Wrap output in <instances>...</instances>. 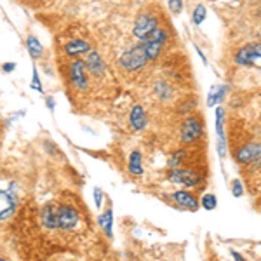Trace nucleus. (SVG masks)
<instances>
[{"label": "nucleus", "mask_w": 261, "mask_h": 261, "mask_svg": "<svg viewBox=\"0 0 261 261\" xmlns=\"http://www.w3.org/2000/svg\"><path fill=\"white\" fill-rule=\"evenodd\" d=\"M27 45H28V53H30L32 60H37V58L42 56V53H44V47H42L40 40L37 39L35 35H30L27 39Z\"/></svg>", "instance_id": "obj_20"}, {"label": "nucleus", "mask_w": 261, "mask_h": 261, "mask_svg": "<svg viewBox=\"0 0 261 261\" xmlns=\"http://www.w3.org/2000/svg\"><path fill=\"white\" fill-rule=\"evenodd\" d=\"M18 207V197L14 193L0 190V221H7L14 216Z\"/></svg>", "instance_id": "obj_10"}, {"label": "nucleus", "mask_w": 261, "mask_h": 261, "mask_svg": "<svg viewBox=\"0 0 261 261\" xmlns=\"http://www.w3.org/2000/svg\"><path fill=\"white\" fill-rule=\"evenodd\" d=\"M129 172L133 176H141L143 172H145V169H143V157H141L140 150L130 151V155H129Z\"/></svg>", "instance_id": "obj_18"}, {"label": "nucleus", "mask_w": 261, "mask_h": 261, "mask_svg": "<svg viewBox=\"0 0 261 261\" xmlns=\"http://www.w3.org/2000/svg\"><path fill=\"white\" fill-rule=\"evenodd\" d=\"M167 40V32L166 30H161V28H157L151 35L143 42V47H145V53H146V58H148V61H153L157 60L159 56H161L162 53V47L164 44H166Z\"/></svg>", "instance_id": "obj_5"}, {"label": "nucleus", "mask_w": 261, "mask_h": 261, "mask_svg": "<svg viewBox=\"0 0 261 261\" xmlns=\"http://www.w3.org/2000/svg\"><path fill=\"white\" fill-rule=\"evenodd\" d=\"M172 200L183 209H188V211H197L200 205V200L197 199L193 193L187 192V190H179V192H174L172 193Z\"/></svg>", "instance_id": "obj_12"}, {"label": "nucleus", "mask_w": 261, "mask_h": 261, "mask_svg": "<svg viewBox=\"0 0 261 261\" xmlns=\"http://www.w3.org/2000/svg\"><path fill=\"white\" fill-rule=\"evenodd\" d=\"M231 195H233L235 199H241V197L244 195V183L241 179L231 181Z\"/></svg>", "instance_id": "obj_24"}, {"label": "nucleus", "mask_w": 261, "mask_h": 261, "mask_svg": "<svg viewBox=\"0 0 261 261\" xmlns=\"http://www.w3.org/2000/svg\"><path fill=\"white\" fill-rule=\"evenodd\" d=\"M200 205L205 209V211H214L218 207V197L214 193H205L200 199Z\"/></svg>", "instance_id": "obj_21"}, {"label": "nucleus", "mask_w": 261, "mask_h": 261, "mask_svg": "<svg viewBox=\"0 0 261 261\" xmlns=\"http://www.w3.org/2000/svg\"><path fill=\"white\" fill-rule=\"evenodd\" d=\"M103 199H105V193L103 190H101L99 187H96L94 188V204H96V207L101 209V204H103Z\"/></svg>", "instance_id": "obj_25"}, {"label": "nucleus", "mask_w": 261, "mask_h": 261, "mask_svg": "<svg viewBox=\"0 0 261 261\" xmlns=\"http://www.w3.org/2000/svg\"><path fill=\"white\" fill-rule=\"evenodd\" d=\"M197 54H199V56H200V60H202V61H204V65H205V63H207V60H205L204 53H202V50H200L199 47H197Z\"/></svg>", "instance_id": "obj_31"}, {"label": "nucleus", "mask_w": 261, "mask_h": 261, "mask_svg": "<svg viewBox=\"0 0 261 261\" xmlns=\"http://www.w3.org/2000/svg\"><path fill=\"white\" fill-rule=\"evenodd\" d=\"M159 28V19L155 18V16L151 14H141L140 18L136 19V24H134V37H136L138 40L145 42L148 37L153 33L155 30Z\"/></svg>", "instance_id": "obj_6"}, {"label": "nucleus", "mask_w": 261, "mask_h": 261, "mask_svg": "<svg viewBox=\"0 0 261 261\" xmlns=\"http://www.w3.org/2000/svg\"><path fill=\"white\" fill-rule=\"evenodd\" d=\"M81 221V214L71 205H56V228L60 230H73Z\"/></svg>", "instance_id": "obj_3"}, {"label": "nucleus", "mask_w": 261, "mask_h": 261, "mask_svg": "<svg viewBox=\"0 0 261 261\" xmlns=\"http://www.w3.org/2000/svg\"><path fill=\"white\" fill-rule=\"evenodd\" d=\"M205 16H207V11H205L204 6H197L195 9H193V14H192V19L195 24H202L205 19Z\"/></svg>", "instance_id": "obj_23"}, {"label": "nucleus", "mask_w": 261, "mask_h": 261, "mask_svg": "<svg viewBox=\"0 0 261 261\" xmlns=\"http://www.w3.org/2000/svg\"><path fill=\"white\" fill-rule=\"evenodd\" d=\"M259 157H261L259 143H247V145L239 148L237 153H235V159H237V162L241 164V166H247V164H252V162L258 164Z\"/></svg>", "instance_id": "obj_8"}, {"label": "nucleus", "mask_w": 261, "mask_h": 261, "mask_svg": "<svg viewBox=\"0 0 261 261\" xmlns=\"http://www.w3.org/2000/svg\"><path fill=\"white\" fill-rule=\"evenodd\" d=\"M226 92H228V86H214L211 87V92L207 96V107H216V105L223 103Z\"/></svg>", "instance_id": "obj_17"}, {"label": "nucleus", "mask_w": 261, "mask_h": 261, "mask_svg": "<svg viewBox=\"0 0 261 261\" xmlns=\"http://www.w3.org/2000/svg\"><path fill=\"white\" fill-rule=\"evenodd\" d=\"M45 103H47V108L50 112H54V108H56V103H54V98H45Z\"/></svg>", "instance_id": "obj_29"}, {"label": "nucleus", "mask_w": 261, "mask_h": 261, "mask_svg": "<svg viewBox=\"0 0 261 261\" xmlns=\"http://www.w3.org/2000/svg\"><path fill=\"white\" fill-rule=\"evenodd\" d=\"M130 125H133L134 130H143L146 127V112L145 108L140 107V105H136V107L130 110Z\"/></svg>", "instance_id": "obj_14"}, {"label": "nucleus", "mask_w": 261, "mask_h": 261, "mask_svg": "<svg viewBox=\"0 0 261 261\" xmlns=\"http://www.w3.org/2000/svg\"><path fill=\"white\" fill-rule=\"evenodd\" d=\"M32 89L42 92V84H40V79H39V73H37V68H33V77H32Z\"/></svg>", "instance_id": "obj_27"}, {"label": "nucleus", "mask_w": 261, "mask_h": 261, "mask_svg": "<svg viewBox=\"0 0 261 261\" xmlns=\"http://www.w3.org/2000/svg\"><path fill=\"white\" fill-rule=\"evenodd\" d=\"M84 65H86V70L91 75H94V77H101L105 73V61L99 56V53H96V50H91L87 60L84 61Z\"/></svg>", "instance_id": "obj_13"}, {"label": "nucleus", "mask_w": 261, "mask_h": 261, "mask_svg": "<svg viewBox=\"0 0 261 261\" xmlns=\"http://www.w3.org/2000/svg\"><path fill=\"white\" fill-rule=\"evenodd\" d=\"M2 68H4V71H7V73H11V71L16 68V65H14V63H6V65H4Z\"/></svg>", "instance_id": "obj_30"}, {"label": "nucleus", "mask_w": 261, "mask_h": 261, "mask_svg": "<svg viewBox=\"0 0 261 261\" xmlns=\"http://www.w3.org/2000/svg\"><path fill=\"white\" fill-rule=\"evenodd\" d=\"M0 261H7V259H2V258H0Z\"/></svg>", "instance_id": "obj_32"}, {"label": "nucleus", "mask_w": 261, "mask_h": 261, "mask_svg": "<svg viewBox=\"0 0 261 261\" xmlns=\"http://www.w3.org/2000/svg\"><path fill=\"white\" fill-rule=\"evenodd\" d=\"M202 120L197 115H190L181 124V143L183 145H193L202 138Z\"/></svg>", "instance_id": "obj_2"}, {"label": "nucleus", "mask_w": 261, "mask_h": 261, "mask_svg": "<svg viewBox=\"0 0 261 261\" xmlns=\"http://www.w3.org/2000/svg\"><path fill=\"white\" fill-rule=\"evenodd\" d=\"M99 226L103 228V231L107 233V237L108 239H112L113 237V211H112V207H108L107 211H105L103 214L99 216Z\"/></svg>", "instance_id": "obj_19"}, {"label": "nucleus", "mask_w": 261, "mask_h": 261, "mask_svg": "<svg viewBox=\"0 0 261 261\" xmlns=\"http://www.w3.org/2000/svg\"><path fill=\"white\" fill-rule=\"evenodd\" d=\"M91 50V45L87 44L86 40H71L68 44L65 45V53L68 54V56H81V54H86Z\"/></svg>", "instance_id": "obj_16"}, {"label": "nucleus", "mask_w": 261, "mask_h": 261, "mask_svg": "<svg viewBox=\"0 0 261 261\" xmlns=\"http://www.w3.org/2000/svg\"><path fill=\"white\" fill-rule=\"evenodd\" d=\"M40 220L44 228L47 230H56V205L47 204L40 213Z\"/></svg>", "instance_id": "obj_15"}, {"label": "nucleus", "mask_w": 261, "mask_h": 261, "mask_svg": "<svg viewBox=\"0 0 261 261\" xmlns=\"http://www.w3.org/2000/svg\"><path fill=\"white\" fill-rule=\"evenodd\" d=\"M225 108L218 107L216 108V134H218V155L221 159H226L228 153V146H226V138H225Z\"/></svg>", "instance_id": "obj_9"}, {"label": "nucleus", "mask_w": 261, "mask_h": 261, "mask_svg": "<svg viewBox=\"0 0 261 261\" xmlns=\"http://www.w3.org/2000/svg\"><path fill=\"white\" fill-rule=\"evenodd\" d=\"M167 179L171 183L176 185H183L185 188H193V187H199L202 183V176L197 171L193 169H171V172L167 174Z\"/></svg>", "instance_id": "obj_4"}, {"label": "nucleus", "mask_w": 261, "mask_h": 261, "mask_svg": "<svg viewBox=\"0 0 261 261\" xmlns=\"http://www.w3.org/2000/svg\"><path fill=\"white\" fill-rule=\"evenodd\" d=\"M148 63V58H146V53H145V47L143 44L140 45H134L130 47L129 50H125L124 54L120 56V66L127 71H136L143 68V66Z\"/></svg>", "instance_id": "obj_1"}, {"label": "nucleus", "mask_w": 261, "mask_h": 261, "mask_svg": "<svg viewBox=\"0 0 261 261\" xmlns=\"http://www.w3.org/2000/svg\"><path fill=\"white\" fill-rule=\"evenodd\" d=\"M259 56H261L259 44H249L239 49V53L235 54V63L241 66H252L254 63L259 61Z\"/></svg>", "instance_id": "obj_7"}, {"label": "nucleus", "mask_w": 261, "mask_h": 261, "mask_svg": "<svg viewBox=\"0 0 261 261\" xmlns=\"http://www.w3.org/2000/svg\"><path fill=\"white\" fill-rule=\"evenodd\" d=\"M185 159H187V151H185L183 148L176 150L169 159V167L171 169H178V167H181V164L185 162Z\"/></svg>", "instance_id": "obj_22"}, {"label": "nucleus", "mask_w": 261, "mask_h": 261, "mask_svg": "<svg viewBox=\"0 0 261 261\" xmlns=\"http://www.w3.org/2000/svg\"><path fill=\"white\" fill-rule=\"evenodd\" d=\"M169 7L172 14H179L183 9V0H169Z\"/></svg>", "instance_id": "obj_26"}, {"label": "nucleus", "mask_w": 261, "mask_h": 261, "mask_svg": "<svg viewBox=\"0 0 261 261\" xmlns=\"http://www.w3.org/2000/svg\"><path fill=\"white\" fill-rule=\"evenodd\" d=\"M70 81L77 89H81V91L89 89V82H87L86 65H84V61L77 60L70 65Z\"/></svg>", "instance_id": "obj_11"}, {"label": "nucleus", "mask_w": 261, "mask_h": 261, "mask_svg": "<svg viewBox=\"0 0 261 261\" xmlns=\"http://www.w3.org/2000/svg\"><path fill=\"white\" fill-rule=\"evenodd\" d=\"M230 254L233 256V259H235V261H246V258H244V256L241 254V252L235 251V249H230Z\"/></svg>", "instance_id": "obj_28"}]
</instances>
